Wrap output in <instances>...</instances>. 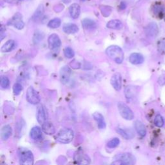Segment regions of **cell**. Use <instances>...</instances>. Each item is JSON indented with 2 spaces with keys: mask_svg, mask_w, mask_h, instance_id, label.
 Here are the masks:
<instances>
[{
  "mask_svg": "<svg viewBox=\"0 0 165 165\" xmlns=\"http://www.w3.org/2000/svg\"><path fill=\"white\" fill-rule=\"evenodd\" d=\"M43 38H44V34H43V33L38 30V31H36L35 32L34 35V38H33L34 43L37 44V43H38L41 41Z\"/></svg>",
  "mask_w": 165,
  "mask_h": 165,
  "instance_id": "cell-30",
  "label": "cell"
},
{
  "mask_svg": "<svg viewBox=\"0 0 165 165\" xmlns=\"http://www.w3.org/2000/svg\"><path fill=\"white\" fill-rule=\"evenodd\" d=\"M69 12L70 16H71L73 19H77L80 15V6L78 4H77V3H74V4L70 6Z\"/></svg>",
  "mask_w": 165,
  "mask_h": 165,
  "instance_id": "cell-19",
  "label": "cell"
},
{
  "mask_svg": "<svg viewBox=\"0 0 165 165\" xmlns=\"http://www.w3.org/2000/svg\"><path fill=\"white\" fill-rule=\"evenodd\" d=\"M100 10L101 11L102 14L105 17L109 16L111 12H112V9H111L110 6L105 5L100 6Z\"/></svg>",
  "mask_w": 165,
  "mask_h": 165,
  "instance_id": "cell-33",
  "label": "cell"
},
{
  "mask_svg": "<svg viewBox=\"0 0 165 165\" xmlns=\"http://www.w3.org/2000/svg\"><path fill=\"white\" fill-rule=\"evenodd\" d=\"M111 85L113 88L117 91H119L122 87V77L119 72L115 73L112 75L110 80Z\"/></svg>",
  "mask_w": 165,
  "mask_h": 165,
  "instance_id": "cell-10",
  "label": "cell"
},
{
  "mask_svg": "<svg viewBox=\"0 0 165 165\" xmlns=\"http://www.w3.org/2000/svg\"><path fill=\"white\" fill-rule=\"evenodd\" d=\"M123 23L119 19H113L110 20L107 23L106 26L110 29L120 30L123 28Z\"/></svg>",
  "mask_w": 165,
  "mask_h": 165,
  "instance_id": "cell-24",
  "label": "cell"
},
{
  "mask_svg": "<svg viewBox=\"0 0 165 165\" xmlns=\"http://www.w3.org/2000/svg\"><path fill=\"white\" fill-rule=\"evenodd\" d=\"M26 97L27 101L32 105H37V104L39 103L40 101H41L38 92L32 86L29 87L26 90Z\"/></svg>",
  "mask_w": 165,
  "mask_h": 165,
  "instance_id": "cell-5",
  "label": "cell"
},
{
  "mask_svg": "<svg viewBox=\"0 0 165 165\" xmlns=\"http://www.w3.org/2000/svg\"><path fill=\"white\" fill-rule=\"evenodd\" d=\"M30 136L35 141L41 140L43 138L42 130L39 126L33 127L30 132Z\"/></svg>",
  "mask_w": 165,
  "mask_h": 165,
  "instance_id": "cell-15",
  "label": "cell"
},
{
  "mask_svg": "<svg viewBox=\"0 0 165 165\" xmlns=\"http://www.w3.org/2000/svg\"><path fill=\"white\" fill-rule=\"evenodd\" d=\"M81 1H85V0H81Z\"/></svg>",
  "mask_w": 165,
  "mask_h": 165,
  "instance_id": "cell-41",
  "label": "cell"
},
{
  "mask_svg": "<svg viewBox=\"0 0 165 165\" xmlns=\"http://www.w3.org/2000/svg\"><path fill=\"white\" fill-rule=\"evenodd\" d=\"M1 86L3 89H7L10 85V81L7 77L1 76Z\"/></svg>",
  "mask_w": 165,
  "mask_h": 165,
  "instance_id": "cell-36",
  "label": "cell"
},
{
  "mask_svg": "<svg viewBox=\"0 0 165 165\" xmlns=\"http://www.w3.org/2000/svg\"><path fill=\"white\" fill-rule=\"evenodd\" d=\"M5 1H6L7 3H14L16 1V0H5Z\"/></svg>",
  "mask_w": 165,
  "mask_h": 165,
  "instance_id": "cell-40",
  "label": "cell"
},
{
  "mask_svg": "<svg viewBox=\"0 0 165 165\" xmlns=\"http://www.w3.org/2000/svg\"><path fill=\"white\" fill-rule=\"evenodd\" d=\"M83 27L87 30H94L97 27L96 23L90 19H84L82 21Z\"/></svg>",
  "mask_w": 165,
  "mask_h": 165,
  "instance_id": "cell-27",
  "label": "cell"
},
{
  "mask_svg": "<svg viewBox=\"0 0 165 165\" xmlns=\"http://www.w3.org/2000/svg\"><path fill=\"white\" fill-rule=\"evenodd\" d=\"M117 108L118 110L124 119L126 120H132L134 117V114L130 108L126 104H124L123 102H119L117 103Z\"/></svg>",
  "mask_w": 165,
  "mask_h": 165,
  "instance_id": "cell-4",
  "label": "cell"
},
{
  "mask_svg": "<svg viewBox=\"0 0 165 165\" xmlns=\"http://www.w3.org/2000/svg\"><path fill=\"white\" fill-rule=\"evenodd\" d=\"M63 30L64 32L68 34H75L79 31V28L76 25L73 24V23H68L65 24L63 26Z\"/></svg>",
  "mask_w": 165,
  "mask_h": 165,
  "instance_id": "cell-22",
  "label": "cell"
},
{
  "mask_svg": "<svg viewBox=\"0 0 165 165\" xmlns=\"http://www.w3.org/2000/svg\"><path fill=\"white\" fill-rule=\"evenodd\" d=\"M112 164H134L136 163V157L130 153H123L117 154L114 158Z\"/></svg>",
  "mask_w": 165,
  "mask_h": 165,
  "instance_id": "cell-2",
  "label": "cell"
},
{
  "mask_svg": "<svg viewBox=\"0 0 165 165\" xmlns=\"http://www.w3.org/2000/svg\"><path fill=\"white\" fill-rule=\"evenodd\" d=\"M93 117L97 122V127H98L100 130H103L105 129L106 123L105 121V118H104V117L101 114L98 112L94 113L93 114Z\"/></svg>",
  "mask_w": 165,
  "mask_h": 165,
  "instance_id": "cell-14",
  "label": "cell"
},
{
  "mask_svg": "<svg viewBox=\"0 0 165 165\" xmlns=\"http://www.w3.org/2000/svg\"><path fill=\"white\" fill-rule=\"evenodd\" d=\"M74 137V132L71 129H66L61 130L56 136V141L60 143L67 144L71 142Z\"/></svg>",
  "mask_w": 165,
  "mask_h": 165,
  "instance_id": "cell-3",
  "label": "cell"
},
{
  "mask_svg": "<svg viewBox=\"0 0 165 165\" xmlns=\"http://www.w3.org/2000/svg\"><path fill=\"white\" fill-rule=\"evenodd\" d=\"M42 130L47 135H53L56 132L54 126L48 121L42 124Z\"/></svg>",
  "mask_w": 165,
  "mask_h": 165,
  "instance_id": "cell-18",
  "label": "cell"
},
{
  "mask_svg": "<svg viewBox=\"0 0 165 165\" xmlns=\"http://www.w3.org/2000/svg\"><path fill=\"white\" fill-rule=\"evenodd\" d=\"M137 90L135 86L129 85L127 86L124 89V95L128 99H132L137 95Z\"/></svg>",
  "mask_w": 165,
  "mask_h": 165,
  "instance_id": "cell-16",
  "label": "cell"
},
{
  "mask_svg": "<svg viewBox=\"0 0 165 165\" xmlns=\"http://www.w3.org/2000/svg\"><path fill=\"white\" fill-rule=\"evenodd\" d=\"M61 23V19L59 18H54L49 22L48 23V26L49 27L51 28V29H57L60 26Z\"/></svg>",
  "mask_w": 165,
  "mask_h": 165,
  "instance_id": "cell-29",
  "label": "cell"
},
{
  "mask_svg": "<svg viewBox=\"0 0 165 165\" xmlns=\"http://www.w3.org/2000/svg\"><path fill=\"white\" fill-rule=\"evenodd\" d=\"M117 132L126 139H131L134 137V132L130 129H123L118 128L117 129Z\"/></svg>",
  "mask_w": 165,
  "mask_h": 165,
  "instance_id": "cell-21",
  "label": "cell"
},
{
  "mask_svg": "<svg viewBox=\"0 0 165 165\" xmlns=\"http://www.w3.org/2000/svg\"><path fill=\"white\" fill-rule=\"evenodd\" d=\"M16 43L14 40H9L1 47V52H9L15 48Z\"/></svg>",
  "mask_w": 165,
  "mask_h": 165,
  "instance_id": "cell-28",
  "label": "cell"
},
{
  "mask_svg": "<svg viewBox=\"0 0 165 165\" xmlns=\"http://www.w3.org/2000/svg\"><path fill=\"white\" fill-rule=\"evenodd\" d=\"M64 55L66 57V58L70 59L72 58L74 56V50L70 46H67L66 48L64 49Z\"/></svg>",
  "mask_w": 165,
  "mask_h": 165,
  "instance_id": "cell-31",
  "label": "cell"
},
{
  "mask_svg": "<svg viewBox=\"0 0 165 165\" xmlns=\"http://www.w3.org/2000/svg\"><path fill=\"white\" fill-rule=\"evenodd\" d=\"M157 49L161 54H165V38L161 39L158 43Z\"/></svg>",
  "mask_w": 165,
  "mask_h": 165,
  "instance_id": "cell-34",
  "label": "cell"
},
{
  "mask_svg": "<svg viewBox=\"0 0 165 165\" xmlns=\"http://www.w3.org/2000/svg\"><path fill=\"white\" fill-rule=\"evenodd\" d=\"M71 75L72 71L71 69H70V67L68 66H63L62 68L61 69L59 72L61 82L63 85H66V84L69 82Z\"/></svg>",
  "mask_w": 165,
  "mask_h": 165,
  "instance_id": "cell-8",
  "label": "cell"
},
{
  "mask_svg": "<svg viewBox=\"0 0 165 165\" xmlns=\"http://www.w3.org/2000/svg\"><path fill=\"white\" fill-rule=\"evenodd\" d=\"M153 11L154 14L160 18L165 17V8L161 5L156 4L154 6Z\"/></svg>",
  "mask_w": 165,
  "mask_h": 165,
  "instance_id": "cell-26",
  "label": "cell"
},
{
  "mask_svg": "<svg viewBox=\"0 0 165 165\" xmlns=\"http://www.w3.org/2000/svg\"><path fill=\"white\" fill-rule=\"evenodd\" d=\"M22 90H23V86L21 84L19 83L14 84V86H13V92H14V94L16 96L19 95Z\"/></svg>",
  "mask_w": 165,
  "mask_h": 165,
  "instance_id": "cell-37",
  "label": "cell"
},
{
  "mask_svg": "<svg viewBox=\"0 0 165 165\" xmlns=\"http://www.w3.org/2000/svg\"><path fill=\"white\" fill-rule=\"evenodd\" d=\"M48 113L45 108L43 106H40L37 112V120L38 123L41 124H43L48 119Z\"/></svg>",
  "mask_w": 165,
  "mask_h": 165,
  "instance_id": "cell-13",
  "label": "cell"
},
{
  "mask_svg": "<svg viewBox=\"0 0 165 165\" xmlns=\"http://www.w3.org/2000/svg\"><path fill=\"white\" fill-rule=\"evenodd\" d=\"M74 159L77 164H88L90 163V157L86 154L81 152V151H78L75 154Z\"/></svg>",
  "mask_w": 165,
  "mask_h": 165,
  "instance_id": "cell-11",
  "label": "cell"
},
{
  "mask_svg": "<svg viewBox=\"0 0 165 165\" xmlns=\"http://www.w3.org/2000/svg\"><path fill=\"white\" fill-rule=\"evenodd\" d=\"M9 25H13L18 30H21L25 26V23L22 19V15L18 12L12 17V18L8 22Z\"/></svg>",
  "mask_w": 165,
  "mask_h": 165,
  "instance_id": "cell-7",
  "label": "cell"
},
{
  "mask_svg": "<svg viewBox=\"0 0 165 165\" xmlns=\"http://www.w3.org/2000/svg\"><path fill=\"white\" fill-rule=\"evenodd\" d=\"M12 129L10 125H5L1 130V138L3 141L7 140L12 136Z\"/></svg>",
  "mask_w": 165,
  "mask_h": 165,
  "instance_id": "cell-20",
  "label": "cell"
},
{
  "mask_svg": "<svg viewBox=\"0 0 165 165\" xmlns=\"http://www.w3.org/2000/svg\"><path fill=\"white\" fill-rule=\"evenodd\" d=\"M48 43L49 49L52 50L59 49L61 45V41L59 37L56 34H52L49 37Z\"/></svg>",
  "mask_w": 165,
  "mask_h": 165,
  "instance_id": "cell-9",
  "label": "cell"
},
{
  "mask_svg": "<svg viewBox=\"0 0 165 165\" xmlns=\"http://www.w3.org/2000/svg\"><path fill=\"white\" fill-rule=\"evenodd\" d=\"M159 83L161 85H163L165 84V76H163V77H160L159 79Z\"/></svg>",
  "mask_w": 165,
  "mask_h": 165,
  "instance_id": "cell-38",
  "label": "cell"
},
{
  "mask_svg": "<svg viewBox=\"0 0 165 165\" xmlns=\"http://www.w3.org/2000/svg\"><path fill=\"white\" fill-rule=\"evenodd\" d=\"M20 164L23 165H32L34 163V156L31 151L23 150L19 155Z\"/></svg>",
  "mask_w": 165,
  "mask_h": 165,
  "instance_id": "cell-6",
  "label": "cell"
},
{
  "mask_svg": "<svg viewBox=\"0 0 165 165\" xmlns=\"http://www.w3.org/2000/svg\"><path fill=\"white\" fill-rule=\"evenodd\" d=\"M135 129L139 136L144 137L146 134V129L144 124L140 121H136L135 122Z\"/></svg>",
  "mask_w": 165,
  "mask_h": 165,
  "instance_id": "cell-23",
  "label": "cell"
},
{
  "mask_svg": "<svg viewBox=\"0 0 165 165\" xmlns=\"http://www.w3.org/2000/svg\"><path fill=\"white\" fill-rule=\"evenodd\" d=\"M129 61L133 65H139L144 61V57L139 53H133L129 57Z\"/></svg>",
  "mask_w": 165,
  "mask_h": 165,
  "instance_id": "cell-17",
  "label": "cell"
},
{
  "mask_svg": "<svg viewBox=\"0 0 165 165\" xmlns=\"http://www.w3.org/2000/svg\"><path fill=\"white\" fill-rule=\"evenodd\" d=\"M126 4H125V3H124V2H122L121 3V5H120V8L121 9H124L126 8Z\"/></svg>",
  "mask_w": 165,
  "mask_h": 165,
  "instance_id": "cell-39",
  "label": "cell"
},
{
  "mask_svg": "<svg viewBox=\"0 0 165 165\" xmlns=\"http://www.w3.org/2000/svg\"><path fill=\"white\" fill-rule=\"evenodd\" d=\"M164 19H165V18H164Z\"/></svg>",
  "mask_w": 165,
  "mask_h": 165,
  "instance_id": "cell-42",
  "label": "cell"
},
{
  "mask_svg": "<svg viewBox=\"0 0 165 165\" xmlns=\"http://www.w3.org/2000/svg\"><path fill=\"white\" fill-rule=\"evenodd\" d=\"M164 119L163 118V117L161 116L160 114H158L155 117L154 119V124L157 127H162L164 125Z\"/></svg>",
  "mask_w": 165,
  "mask_h": 165,
  "instance_id": "cell-32",
  "label": "cell"
},
{
  "mask_svg": "<svg viewBox=\"0 0 165 165\" xmlns=\"http://www.w3.org/2000/svg\"><path fill=\"white\" fill-rule=\"evenodd\" d=\"M44 12H45L44 6H43V4L39 5V6L38 7V9H37L36 11H35L34 14V15L32 16V19L34 21H38L39 19H40L42 18L43 15L44 14Z\"/></svg>",
  "mask_w": 165,
  "mask_h": 165,
  "instance_id": "cell-25",
  "label": "cell"
},
{
  "mask_svg": "<svg viewBox=\"0 0 165 165\" xmlns=\"http://www.w3.org/2000/svg\"><path fill=\"white\" fill-rule=\"evenodd\" d=\"M106 55L116 63L120 64L123 61L124 52L119 46L112 45L108 47L106 50Z\"/></svg>",
  "mask_w": 165,
  "mask_h": 165,
  "instance_id": "cell-1",
  "label": "cell"
},
{
  "mask_svg": "<svg viewBox=\"0 0 165 165\" xmlns=\"http://www.w3.org/2000/svg\"><path fill=\"white\" fill-rule=\"evenodd\" d=\"M159 29L156 23H150L145 28L146 35L150 38H156Z\"/></svg>",
  "mask_w": 165,
  "mask_h": 165,
  "instance_id": "cell-12",
  "label": "cell"
},
{
  "mask_svg": "<svg viewBox=\"0 0 165 165\" xmlns=\"http://www.w3.org/2000/svg\"><path fill=\"white\" fill-rule=\"evenodd\" d=\"M120 143V141L118 138H114L112 140H110L109 143H107V146L110 149H114L117 147Z\"/></svg>",
  "mask_w": 165,
  "mask_h": 165,
  "instance_id": "cell-35",
  "label": "cell"
}]
</instances>
